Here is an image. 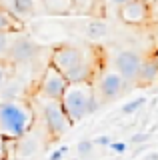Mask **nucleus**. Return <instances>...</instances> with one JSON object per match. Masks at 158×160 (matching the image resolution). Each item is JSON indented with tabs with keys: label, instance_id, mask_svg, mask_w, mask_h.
I'll return each mask as SVG.
<instances>
[{
	"label": "nucleus",
	"instance_id": "nucleus-1",
	"mask_svg": "<svg viewBox=\"0 0 158 160\" xmlns=\"http://www.w3.org/2000/svg\"><path fill=\"white\" fill-rule=\"evenodd\" d=\"M50 64L56 70H60L68 82L90 80L94 74V68L90 66L88 60V52L82 46H74V44L56 46L50 54Z\"/></svg>",
	"mask_w": 158,
	"mask_h": 160
},
{
	"label": "nucleus",
	"instance_id": "nucleus-2",
	"mask_svg": "<svg viewBox=\"0 0 158 160\" xmlns=\"http://www.w3.org/2000/svg\"><path fill=\"white\" fill-rule=\"evenodd\" d=\"M34 124V108L22 98L0 100V132L6 138L18 140L30 132Z\"/></svg>",
	"mask_w": 158,
	"mask_h": 160
},
{
	"label": "nucleus",
	"instance_id": "nucleus-3",
	"mask_svg": "<svg viewBox=\"0 0 158 160\" xmlns=\"http://www.w3.org/2000/svg\"><path fill=\"white\" fill-rule=\"evenodd\" d=\"M94 88H92L90 80H82V82H68L64 88L60 104L66 112V116L72 120V124L80 122L82 118L88 116V102H90Z\"/></svg>",
	"mask_w": 158,
	"mask_h": 160
},
{
	"label": "nucleus",
	"instance_id": "nucleus-4",
	"mask_svg": "<svg viewBox=\"0 0 158 160\" xmlns=\"http://www.w3.org/2000/svg\"><path fill=\"white\" fill-rule=\"evenodd\" d=\"M42 98V116H44V124H46V130L50 132L52 138H60L62 134H66L74 124L72 120L66 116L60 100L54 98Z\"/></svg>",
	"mask_w": 158,
	"mask_h": 160
},
{
	"label": "nucleus",
	"instance_id": "nucleus-5",
	"mask_svg": "<svg viewBox=\"0 0 158 160\" xmlns=\"http://www.w3.org/2000/svg\"><path fill=\"white\" fill-rule=\"evenodd\" d=\"M40 54V46L28 36H14L8 42V50H6V62L12 64H26L32 62L34 58Z\"/></svg>",
	"mask_w": 158,
	"mask_h": 160
},
{
	"label": "nucleus",
	"instance_id": "nucleus-6",
	"mask_svg": "<svg viewBox=\"0 0 158 160\" xmlns=\"http://www.w3.org/2000/svg\"><path fill=\"white\" fill-rule=\"evenodd\" d=\"M66 86H68L66 76L48 62L46 68H44V72H42V76H40V80H38V94L44 96V98L60 100V96H62V92H64Z\"/></svg>",
	"mask_w": 158,
	"mask_h": 160
},
{
	"label": "nucleus",
	"instance_id": "nucleus-7",
	"mask_svg": "<svg viewBox=\"0 0 158 160\" xmlns=\"http://www.w3.org/2000/svg\"><path fill=\"white\" fill-rule=\"evenodd\" d=\"M118 16L126 24H134V26L144 24V22H148V18L152 16L150 2H148V0H130V2L118 6Z\"/></svg>",
	"mask_w": 158,
	"mask_h": 160
},
{
	"label": "nucleus",
	"instance_id": "nucleus-8",
	"mask_svg": "<svg viewBox=\"0 0 158 160\" xmlns=\"http://www.w3.org/2000/svg\"><path fill=\"white\" fill-rule=\"evenodd\" d=\"M140 62H142V56L138 52H134V50H122L114 58L116 72L124 78V82H136Z\"/></svg>",
	"mask_w": 158,
	"mask_h": 160
},
{
	"label": "nucleus",
	"instance_id": "nucleus-9",
	"mask_svg": "<svg viewBox=\"0 0 158 160\" xmlns=\"http://www.w3.org/2000/svg\"><path fill=\"white\" fill-rule=\"evenodd\" d=\"M126 88V82L116 70H106L100 76V82H98V90H100V96L104 100H114L118 98Z\"/></svg>",
	"mask_w": 158,
	"mask_h": 160
},
{
	"label": "nucleus",
	"instance_id": "nucleus-10",
	"mask_svg": "<svg viewBox=\"0 0 158 160\" xmlns=\"http://www.w3.org/2000/svg\"><path fill=\"white\" fill-rule=\"evenodd\" d=\"M22 28H24L22 20L0 4V32H8V34L10 32H22Z\"/></svg>",
	"mask_w": 158,
	"mask_h": 160
},
{
	"label": "nucleus",
	"instance_id": "nucleus-11",
	"mask_svg": "<svg viewBox=\"0 0 158 160\" xmlns=\"http://www.w3.org/2000/svg\"><path fill=\"white\" fill-rule=\"evenodd\" d=\"M158 76V62L156 58H142L140 70H138V84H152Z\"/></svg>",
	"mask_w": 158,
	"mask_h": 160
},
{
	"label": "nucleus",
	"instance_id": "nucleus-12",
	"mask_svg": "<svg viewBox=\"0 0 158 160\" xmlns=\"http://www.w3.org/2000/svg\"><path fill=\"white\" fill-rule=\"evenodd\" d=\"M36 2L38 0H10L8 4V10L12 14H16L18 18H28V16H34V10H36Z\"/></svg>",
	"mask_w": 158,
	"mask_h": 160
},
{
	"label": "nucleus",
	"instance_id": "nucleus-13",
	"mask_svg": "<svg viewBox=\"0 0 158 160\" xmlns=\"http://www.w3.org/2000/svg\"><path fill=\"white\" fill-rule=\"evenodd\" d=\"M38 2L44 6L48 14H54V16H62V14L72 12V0H38Z\"/></svg>",
	"mask_w": 158,
	"mask_h": 160
},
{
	"label": "nucleus",
	"instance_id": "nucleus-14",
	"mask_svg": "<svg viewBox=\"0 0 158 160\" xmlns=\"http://www.w3.org/2000/svg\"><path fill=\"white\" fill-rule=\"evenodd\" d=\"M84 32H86V36L90 38V40H100V38H104V36H106L108 26H106V22H104V20L94 18V20H90V22L86 24Z\"/></svg>",
	"mask_w": 158,
	"mask_h": 160
},
{
	"label": "nucleus",
	"instance_id": "nucleus-15",
	"mask_svg": "<svg viewBox=\"0 0 158 160\" xmlns=\"http://www.w3.org/2000/svg\"><path fill=\"white\" fill-rule=\"evenodd\" d=\"M22 92V84L20 80H8L2 84V88H0V100H10V98H18Z\"/></svg>",
	"mask_w": 158,
	"mask_h": 160
},
{
	"label": "nucleus",
	"instance_id": "nucleus-16",
	"mask_svg": "<svg viewBox=\"0 0 158 160\" xmlns=\"http://www.w3.org/2000/svg\"><path fill=\"white\" fill-rule=\"evenodd\" d=\"M14 150H16L20 156H30V154H34L38 150V142L34 138H28V132H26L24 136H20L16 140V148Z\"/></svg>",
	"mask_w": 158,
	"mask_h": 160
},
{
	"label": "nucleus",
	"instance_id": "nucleus-17",
	"mask_svg": "<svg viewBox=\"0 0 158 160\" xmlns=\"http://www.w3.org/2000/svg\"><path fill=\"white\" fill-rule=\"evenodd\" d=\"M16 142V140L12 138H6L2 132H0V160H8L12 154V144Z\"/></svg>",
	"mask_w": 158,
	"mask_h": 160
},
{
	"label": "nucleus",
	"instance_id": "nucleus-18",
	"mask_svg": "<svg viewBox=\"0 0 158 160\" xmlns=\"http://www.w3.org/2000/svg\"><path fill=\"white\" fill-rule=\"evenodd\" d=\"M94 4H96V0H72V8L82 14L94 12Z\"/></svg>",
	"mask_w": 158,
	"mask_h": 160
},
{
	"label": "nucleus",
	"instance_id": "nucleus-19",
	"mask_svg": "<svg viewBox=\"0 0 158 160\" xmlns=\"http://www.w3.org/2000/svg\"><path fill=\"white\" fill-rule=\"evenodd\" d=\"M146 104V96H140V98H134V100H130V102H126L124 106H122V114H134L138 112L142 106Z\"/></svg>",
	"mask_w": 158,
	"mask_h": 160
},
{
	"label": "nucleus",
	"instance_id": "nucleus-20",
	"mask_svg": "<svg viewBox=\"0 0 158 160\" xmlns=\"http://www.w3.org/2000/svg\"><path fill=\"white\" fill-rule=\"evenodd\" d=\"M96 144L92 142V140H82V142H78V146H76V152H78V156H88V154L94 150Z\"/></svg>",
	"mask_w": 158,
	"mask_h": 160
},
{
	"label": "nucleus",
	"instance_id": "nucleus-21",
	"mask_svg": "<svg viewBox=\"0 0 158 160\" xmlns=\"http://www.w3.org/2000/svg\"><path fill=\"white\" fill-rule=\"evenodd\" d=\"M8 42H10V34H8V32H0V60L6 58ZM4 62H6V60H4Z\"/></svg>",
	"mask_w": 158,
	"mask_h": 160
},
{
	"label": "nucleus",
	"instance_id": "nucleus-22",
	"mask_svg": "<svg viewBox=\"0 0 158 160\" xmlns=\"http://www.w3.org/2000/svg\"><path fill=\"white\" fill-rule=\"evenodd\" d=\"M108 148H110V150H112L114 154H124L126 150H128V144L124 142V140H116V142L112 140V142L108 144Z\"/></svg>",
	"mask_w": 158,
	"mask_h": 160
},
{
	"label": "nucleus",
	"instance_id": "nucleus-23",
	"mask_svg": "<svg viewBox=\"0 0 158 160\" xmlns=\"http://www.w3.org/2000/svg\"><path fill=\"white\" fill-rule=\"evenodd\" d=\"M148 138H150V132H138L130 138V144H144L148 142Z\"/></svg>",
	"mask_w": 158,
	"mask_h": 160
},
{
	"label": "nucleus",
	"instance_id": "nucleus-24",
	"mask_svg": "<svg viewBox=\"0 0 158 160\" xmlns=\"http://www.w3.org/2000/svg\"><path fill=\"white\" fill-rule=\"evenodd\" d=\"M66 152H68V146L64 144V146H60V148H56V150H54V152L50 154V156H48V160H62Z\"/></svg>",
	"mask_w": 158,
	"mask_h": 160
},
{
	"label": "nucleus",
	"instance_id": "nucleus-25",
	"mask_svg": "<svg viewBox=\"0 0 158 160\" xmlns=\"http://www.w3.org/2000/svg\"><path fill=\"white\" fill-rule=\"evenodd\" d=\"M94 144H98V146H108V144L112 142V138L110 136H106V134H102V136H96L94 140H92Z\"/></svg>",
	"mask_w": 158,
	"mask_h": 160
},
{
	"label": "nucleus",
	"instance_id": "nucleus-26",
	"mask_svg": "<svg viewBox=\"0 0 158 160\" xmlns=\"http://www.w3.org/2000/svg\"><path fill=\"white\" fill-rule=\"evenodd\" d=\"M4 64H6V62H4V60H0V88H2V84L4 82H6V66H4Z\"/></svg>",
	"mask_w": 158,
	"mask_h": 160
},
{
	"label": "nucleus",
	"instance_id": "nucleus-27",
	"mask_svg": "<svg viewBox=\"0 0 158 160\" xmlns=\"http://www.w3.org/2000/svg\"><path fill=\"white\" fill-rule=\"evenodd\" d=\"M110 4H114V6H122V4H126V2H130V0H108Z\"/></svg>",
	"mask_w": 158,
	"mask_h": 160
}]
</instances>
